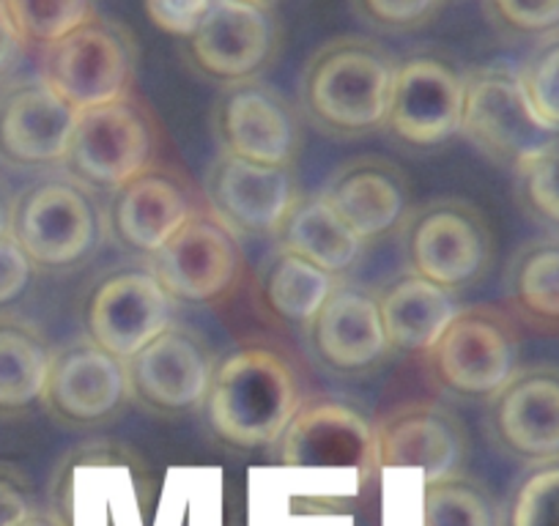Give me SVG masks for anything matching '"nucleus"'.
<instances>
[{
    "instance_id": "nucleus-1",
    "label": "nucleus",
    "mask_w": 559,
    "mask_h": 526,
    "mask_svg": "<svg viewBox=\"0 0 559 526\" xmlns=\"http://www.w3.org/2000/svg\"><path fill=\"white\" fill-rule=\"evenodd\" d=\"M302 401V379L283 348L250 340L214 364L203 415L223 444L258 450L277 442Z\"/></svg>"
},
{
    "instance_id": "nucleus-37",
    "label": "nucleus",
    "mask_w": 559,
    "mask_h": 526,
    "mask_svg": "<svg viewBox=\"0 0 559 526\" xmlns=\"http://www.w3.org/2000/svg\"><path fill=\"white\" fill-rule=\"evenodd\" d=\"M209 7H212V0H143L148 20L159 31L179 36V39H187L198 28Z\"/></svg>"
},
{
    "instance_id": "nucleus-23",
    "label": "nucleus",
    "mask_w": 559,
    "mask_h": 526,
    "mask_svg": "<svg viewBox=\"0 0 559 526\" xmlns=\"http://www.w3.org/2000/svg\"><path fill=\"white\" fill-rule=\"evenodd\" d=\"M321 198L365 244L401 228L412 212L406 170L384 157H357L343 163L332 170Z\"/></svg>"
},
{
    "instance_id": "nucleus-8",
    "label": "nucleus",
    "mask_w": 559,
    "mask_h": 526,
    "mask_svg": "<svg viewBox=\"0 0 559 526\" xmlns=\"http://www.w3.org/2000/svg\"><path fill=\"white\" fill-rule=\"evenodd\" d=\"M39 77L78 112L123 99L138 77V39L118 20L96 14L41 50Z\"/></svg>"
},
{
    "instance_id": "nucleus-16",
    "label": "nucleus",
    "mask_w": 559,
    "mask_h": 526,
    "mask_svg": "<svg viewBox=\"0 0 559 526\" xmlns=\"http://www.w3.org/2000/svg\"><path fill=\"white\" fill-rule=\"evenodd\" d=\"M299 198L294 165H258L217 154L203 174V203L239 239H274Z\"/></svg>"
},
{
    "instance_id": "nucleus-40",
    "label": "nucleus",
    "mask_w": 559,
    "mask_h": 526,
    "mask_svg": "<svg viewBox=\"0 0 559 526\" xmlns=\"http://www.w3.org/2000/svg\"><path fill=\"white\" fill-rule=\"evenodd\" d=\"M12 203H14L12 190H9L7 181L0 179V239L9 236V225H12Z\"/></svg>"
},
{
    "instance_id": "nucleus-38",
    "label": "nucleus",
    "mask_w": 559,
    "mask_h": 526,
    "mask_svg": "<svg viewBox=\"0 0 559 526\" xmlns=\"http://www.w3.org/2000/svg\"><path fill=\"white\" fill-rule=\"evenodd\" d=\"M36 266L12 236L0 239V308L17 302L28 291Z\"/></svg>"
},
{
    "instance_id": "nucleus-17",
    "label": "nucleus",
    "mask_w": 559,
    "mask_h": 526,
    "mask_svg": "<svg viewBox=\"0 0 559 526\" xmlns=\"http://www.w3.org/2000/svg\"><path fill=\"white\" fill-rule=\"evenodd\" d=\"M176 302L148 266H127L102 277L85 302V335L127 362L174 324Z\"/></svg>"
},
{
    "instance_id": "nucleus-34",
    "label": "nucleus",
    "mask_w": 559,
    "mask_h": 526,
    "mask_svg": "<svg viewBox=\"0 0 559 526\" xmlns=\"http://www.w3.org/2000/svg\"><path fill=\"white\" fill-rule=\"evenodd\" d=\"M519 74L535 112L559 135V34L537 41Z\"/></svg>"
},
{
    "instance_id": "nucleus-14",
    "label": "nucleus",
    "mask_w": 559,
    "mask_h": 526,
    "mask_svg": "<svg viewBox=\"0 0 559 526\" xmlns=\"http://www.w3.org/2000/svg\"><path fill=\"white\" fill-rule=\"evenodd\" d=\"M486 431L504 458L526 469L559 461V364L515 370L488 398Z\"/></svg>"
},
{
    "instance_id": "nucleus-29",
    "label": "nucleus",
    "mask_w": 559,
    "mask_h": 526,
    "mask_svg": "<svg viewBox=\"0 0 559 526\" xmlns=\"http://www.w3.org/2000/svg\"><path fill=\"white\" fill-rule=\"evenodd\" d=\"M423 526H504L497 499L464 471L423 488Z\"/></svg>"
},
{
    "instance_id": "nucleus-39",
    "label": "nucleus",
    "mask_w": 559,
    "mask_h": 526,
    "mask_svg": "<svg viewBox=\"0 0 559 526\" xmlns=\"http://www.w3.org/2000/svg\"><path fill=\"white\" fill-rule=\"evenodd\" d=\"M25 52V41L20 31L14 28L12 17H9L3 0H0V83L14 72Z\"/></svg>"
},
{
    "instance_id": "nucleus-36",
    "label": "nucleus",
    "mask_w": 559,
    "mask_h": 526,
    "mask_svg": "<svg viewBox=\"0 0 559 526\" xmlns=\"http://www.w3.org/2000/svg\"><path fill=\"white\" fill-rule=\"evenodd\" d=\"M39 510L25 471L0 461V526H23Z\"/></svg>"
},
{
    "instance_id": "nucleus-30",
    "label": "nucleus",
    "mask_w": 559,
    "mask_h": 526,
    "mask_svg": "<svg viewBox=\"0 0 559 526\" xmlns=\"http://www.w3.org/2000/svg\"><path fill=\"white\" fill-rule=\"evenodd\" d=\"M3 7L25 47L36 50L56 45L99 14V0H3Z\"/></svg>"
},
{
    "instance_id": "nucleus-6",
    "label": "nucleus",
    "mask_w": 559,
    "mask_h": 526,
    "mask_svg": "<svg viewBox=\"0 0 559 526\" xmlns=\"http://www.w3.org/2000/svg\"><path fill=\"white\" fill-rule=\"evenodd\" d=\"M159 152V123L152 107L134 94L78 112L61 174L110 195L152 168Z\"/></svg>"
},
{
    "instance_id": "nucleus-4",
    "label": "nucleus",
    "mask_w": 559,
    "mask_h": 526,
    "mask_svg": "<svg viewBox=\"0 0 559 526\" xmlns=\"http://www.w3.org/2000/svg\"><path fill=\"white\" fill-rule=\"evenodd\" d=\"M397 234L406 270L450 294L475 286L491 270V225L464 198L419 203L406 214Z\"/></svg>"
},
{
    "instance_id": "nucleus-31",
    "label": "nucleus",
    "mask_w": 559,
    "mask_h": 526,
    "mask_svg": "<svg viewBox=\"0 0 559 526\" xmlns=\"http://www.w3.org/2000/svg\"><path fill=\"white\" fill-rule=\"evenodd\" d=\"M513 176L521 208L559 236V135L526 159Z\"/></svg>"
},
{
    "instance_id": "nucleus-33",
    "label": "nucleus",
    "mask_w": 559,
    "mask_h": 526,
    "mask_svg": "<svg viewBox=\"0 0 559 526\" xmlns=\"http://www.w3.org/2000/svg\"><path fill=\"white\" fill-rule=\"evenodd\" d=\"M504 526H559V461L532 466L510 493Z\"/></svg>"
},
{
    "instance_id": "nucleus-27",
    "label": "nucleus",
    "mask_w": 559,
    "mask_h": 526,
    "mask_svg": "<svg viewBox=\"0 0 559 526\" xmlns=\"http://www.w3.org/2000/svg\"><path fill=\"white\" fill-rule=\"evenodd\" d=\"M52 346L23 315L0 313V417H20L41 404Z\"/></svg>"
},
{
    "instance_id": "nucleus-7",
    "label": "nucleus",
    "mask_w": 559,
    "mask_h": 526,
    "mask_svg": "<svg viewBox=\"0 0 559 526\" xmlns=\"http://www.w3.org/2000/svg\"><path fill=\"white\" fill-rule=\"evenodd\" d=\"M461 135L499 168L515 170L557 138L526 96L519 67L483 63L464 72Z\"/></svg>"
},
{
    "instance_id": "nucleus-20",
    "label": "nucleus",
    "mask_w": 559,
    "mask_h": 526,
    "mask_svg": "<svg viewBox=\"0 0 559 526\" xmlns=\"http://www.w3.org/2000/svg\"><path fill=\"white\" fill-rule=\"evenodd\" d=\"M78 110L41 77L0 91V165L23 174L61 170Z\"/></svg>"
},
{
    "instance_id": "nucleus-22",
    "label": "nucleus",
    "mask_w": 559,
    "mask_h": 526,
    "mask_svg": "<svg viewBox=\"0 0 559 526\" xmlns=\"http://www.w3.org/2000/svg\"><path fill=\"white\" fill-rule=\"evenodd\" d=\"M308 346L316 362L335 375H362L379 368L392 351L381 321L379 297L341 280L310 321Z\"/></svg>"
},
{
    "instance_id": "nucleus-41",
    "label": "nucleus",
    "mask_w": 559,
    "mask_h": 526,
    "mask_svg": "<svg viewBox=\"0 0 559 526\" xmlns=\"http://www.w3.org/2000/svg\"><path fill=\"white\" fill-rule=\"evenodd\" d=\"M23 526H72V524H67V521L61 518V515L56 513V510H36L34 515H31L28 521H25Z\"/></svg>"
},
{
    "instance_id": "nucleus-11",
    "label": "nucleus",
    "mask_w": 559,
    "mask_h": 526,
    "mask_svg": "<svg viewBox=\"0 0 559 526\" xmlns=\"http://www.w3.org/2000/svg\"><path fill=\"white\" fill-rule=\"evenodd\" d=\"M214 364V348L201 332L170 324L123 362L129 404L163 420L192 415L203 409Z\"/></svg>"
},
{
    "instance_id": "nucleus-26",
    "label": "nucleus",
    "mask_w": 559,
    "mask_h": 526,
    "mask_svg": "<svg viewBox=\"0 0 559 526\" xmlns=\"http://www.w3.org/2000/svg\"><path fill=\"white\" fill-rule=\"evenodd\" d=\"M274 247L305 258L319 270L343 277L362 255L365 241H359L346 228L341 217L330 208V203L316 195H302L286 214L280 230L274 234Z\"/></svg>"
},
{
    "instance_id": "nucleus-32",
    "label": "nucleus",
    "mask_w": 559,
    "mask_h": 526,
    "mask_svg": "<svg viewBox=\"0 0 559 526\" xmlns=\"http://www.w3.org/2000/svg\"><path fill=\"white\" fill-rule=\"evenodd\" d=\"M491 28L510 45H532L559 34V0H480Z\"/></svg>"
},
{
    "instance_id": "nucleus-28",
    "label": "nucleus",
    "mask_w": 559,
    "mask_h": 526,
    "mask_svg": "<svg viewBox=\"0 0 559 526\" xmlns=\"http://www.w3.org/2000/svg\"><path fill=\"white\" fill-rule=\"evenodd\" d=\"M513 315L543 332H559V236L532 239L515 250L504 272Z\"/></svg>"
},
{
    "instance_id": "nucleus-18",
    "label": "nucleus",
    "mask_w": 559,
    "mask_h": 526,
    "mask_svg": "<svg viewBox=\"0 0 559 526\" xmlns=\"http://www.w3.org/2000/svg\"><path fill=\"white\" fill-rule=\"evenodd\" d=\"M274 444L280 464L294 469H354L359 477L379 471L376 426L346 401L305 398Z\"/></svg>"
},
{
    "instance_id": "nucleus-25",
    "label": "nucleus",
    "mask_w": 559,
    "mask_h": 526,
    "mask_svg": "<svg viewBox=\"0 0 559 526\" xmlns=\"http://www.w3.org/2000/svg\"><path fill=\"white\" fill-rule=\"evenodd\" d=\"M376 297H379L386 340L397 354H426L459 313L455 294L412 272L392 280Z\"/></svg>"
},
{
    "instance_id": "nucleus-12",
    "label": "nucleus",
    "mask_w": 559,
    "mask_h": 526,
    "mask_svg": "<svg viewBox=\"0 0 559 526\" xmlns=\"http://www.w3.org/2000/svg\"><path fill=\"white\" fill-rule=\"evenodd\" d=\"M212 138L219 154L258 165H294L302 152V112L263 80L219 91L212 107Z\"/></svg>"
},
{
    "instance_id": "nucleus-24",
    "label": "nucleus",
    "mask_w": 559,
    "mask_h": 526,
    "mask_svg": "<svg viewBox=\"0 0 559 526\" xmlns=\"http://www.w3.org/2000/svg\"><path fill=\"white\" fill-rule=\"evenodd\" d=\"M341 277L319 270L305 258L274 247L261 263L255 280V302L277 326L308 330Z\"/></svg>"
},
{
    "instance_id": "nucleus-3",
    "label": "nucleus",
    "mask_w": 559,
    "mask_h": 526,
    "mask_svg": "<svg viewBox=\"0 0 559 526\" xmlns=\"http://www.w3.org/2000/svg\"><path fill=\"white\" fill-rule=\"evenodd\" d=\"M9 236L36 270H74L107 236L105 208L67 174L41 176L14 195Z\"/></svg>"
},
{
    "instance_id": "nucleus-19",
    "label": "nucleus",
    "mask_w": 559,
    "mask_h": 526,
    "mask_svg": "<svg viewBox=\"0 0 559 526\" xmlns=\"http://www.w3.org/2000/svg\"><path fill=\"white\" fill-rule=\"evenodd\" d=\"M198 206L185 176L154 163L107 195L105 234L118 250L148 261Z\"/></svg>"
},
{
    "instance_id": "nucleus-5",
    "label": "nucleus",
    "mask_w": 559,
    "mask_h": 526,
    "mask_svg": "<svg viewBox=\"0 0 559 526\" xmlns=\"http://www.w3.org/2000/svg\"><path fill=\"white\" fill-rule=\"evenodd\" d=\"M423 357L439 392L459 401H488L521 368L519 324L491 304L459 308Z\"/></svg>"
},
{
    "instance_id": "nucleus-15",
    "label": "nucleus",
    "mask_w": 559,
    "mask_h": 526,
    "mask_svg": "<svg viewBox=\"0 0 559 526\" xmlns=\"http://www.w3.org/2000/svg\"><path fill=\"white\" fill-rule=\"evenodd\" d=\"M129 404L123 359L80 335L52 348L41 406L63 428H99Z\"/></svg>"
},
{
    "instance_id": "nucleus-35",
    "label": "nucleus",
    "mask_w": 559,
    "mask_h": 526,
    "mask_svg": "<svg viewBox=\"0 0 559 526\" xmlns=\"http://www.w3.org/2000/svg\"><path fill=\"white\" fill-rule=\"evenodd\" d=\"M444 0H352L359 23L381 34H412L433 23Z\"/></svg>"
},
{
    "instance_id": "nucleus-9",
    "label": "nucleus",
    "mask_w": 559,
    "mask_h": 526,
    "mask_svg": "<svg viewBox=\"0 0 559 526\" xmlns=\"http://www.w3.org/2000/svg\"><path fill=\"white\" fill-rule=\"evenodd\" d=\"M283 47V23L272 7H252L241 0H212L209 12L185 39V61L206 83L228 88L261 80L277 61Z\"/></svg>"
},
{
    "instance_id": "nucleus-10",
    "label": "nucleus",
    "mask_w": 559,
    "mask_h": 526,
    "mask_svg": "<svg viewBox=\"0 0 559 526\" xmlns=\"http://www.w3.org/2000/svg\"><path fill=\"white\" fill-rule=\"evenodd\" d=\"M165 291L176 304L212 308L223 304L245 277V250L241 239L225 228L206 208V203L192 212V217L148 258Z\"/></svg>"
},
{
    "instance_id": "nucleus-13",
    "label": "nucleus",
    "mask_w": 559,
    "mask_h": 526,
    "mask_svg": "<svg viewBox=\"0 0 559 526\" xmlns=\"http://www.w3.org/2000/svg\"><path fill=\"white\" fill-rule=\"evenodd\" d=\"M464 72L439 52L397 61L384 129L408 148H433L461 135Z\"/></svg>"
},
{
    "instance_id": "nucleus-21",
    "label": "nucleus",
    "mask_w": 559,
    "mask_h": 526,
    "mask_svg": "<svg viewBox=\"0 0 559 526\" xmlns=\"http://www.w3.org/2000/svg\"><path fill=\"white\" fill-rule=\"evenodd\" d=\"M466 431L459 417L433 401H412L376 422V466L419 469L437 482L464 469Z\"/></svg>"
},
{
    "instance_id": "nucleus-42",
    "label": "nucleus",
    "mask_w": 559,
    "mask_h": 526,
    "mask_svg": "<svg viewBox=\"0 0 559 526\" xmlns=\"http://www.w3.org/2000/svg\"><path fill=\"white\" fill-rule=\"evenodd\" d=\"M241 3H252V7H277V0H241Z\"/></svg>"
},
{
    "instance_id": "nucleus-2",
    "label": "nucleus",
    "mask_w": 559,
    "mask_h": 526,
    "mask_svg": "<svg viewBox=\"0 0 559 526\" xmlns=\"http://www.w3.org/2000/svg\"><path fill=\"white\" fill-rule=\"evenodd\" d=\"M397 61L368 36H337L305 61L297 107L321 135L365 138L384 129Z\"/></svg>"
}]
</instances>
